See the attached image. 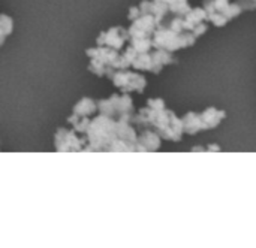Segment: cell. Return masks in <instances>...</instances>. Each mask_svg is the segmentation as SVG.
<instances>
[{
  "label": "cell",
  "mask_w": 256,
  "mask_h": 248,
  "mask_svg": "<svg viewBox=\"0 0 256 248\" xmlns=\"http://www.w3.org/2000/svg\"><path fill=\"white\" fill-rule=\"evenodd\" d=\"M129 45H132L138 52H148L154 48L153 37H134L129 40Z\"/></svg>",
  "instance_id": "15"
},
{
  "label": "cell",
  "mask_w": 256,
  "mask_h": 248,
  "mask_svg": "<svg viewBox=\"0 0 256 248\" xmlns=\"http://www.w3.org/2000/svg\"><path fill=\"white\" fill-rule=\"evenodd\" d=\"M96 111H99V106H98V102L92 97H82L75 106H74V111L75 114L81 115V117H90L93 115Z\"/></svg>",
  "instance_id": "13"
},
{
  "label": "cell",
  "mask_w": 256,
  "mask_h": 248,
  "mask_svg": "<svg viewBox=\"0 0 256 248\" xmlns=\"http://www.w3.org/2000/svg\"><path fill=\"white\" fill-rule=\"evenodd\" d=\"M128 40H129L128 28L116 25V27H111V28L102 31L98 36V39H96V45H105V46H110V48L122 51Z\"/></svg>",
  "instance_id": "7"
},
{
  "label": "cell",
  "mask_w": 256,
  "mask_h": 248,
  "mask_svg": "<svg viewBox=\"0 0 256 248\" xmlns=\"http://www.w3.org/2000/svg\"><path fill=\"white\" fill-rule=\"evenodd\" d=\"M207 30H208V27H207V22H201L200 25H196V27H195V30H194L192 33H194L196 37H200V36H202V34H204Z\"/></svg>",
  "instance_id": "18"
},
{
  "label": "cell",
  "mask_w": 256,
  "mask_h": 248,
  "mask_svg": "<svg viewBox=\"0 0 256 248\" xmlns=\"http://www.w3.org/2000/svg\"><path fill=\"white\" fill-rule=\"evenodd\" d=\"M118 120L99 114L96 118H92L88 132L86 133L87 145L84 151H106L108 147L118 138L117 136Z\"/></svg>",
  "instance_id": "2"
},
{
  "label": "cell",
  "mask_w": 256,
  "mask_h": 248,
  "mask_svg": "<svg viewBox=\"0 0 256 248\" xmlns=\"http://www.w3.org/2000/svg\"><path fill=\"white\" fill-rule=\"evenodd\" d=\"M110 102H111V105L114 108L116 118H120L122 115H134V112H135L134 100L129 96V93H122V94L114 93L110 97Z\"/></svg>",
  "instance_id": "9"
},
{
  "label": "cell",
  "mask_w": 256,
  "mask_h": 248,
  "mask_svg": "<svg viewBox=\"0 0 256 248\" xmlns=\"http://www.w3.org/2000/svg\"><path fill=\"white\" fill-rule=\"evenodd\" d=\"M182 120H183V126H184V133L186 135H196L201 130H207V126L204 123L202 114L188 112Z\"/></svg>",
  "instance_id": "11"
},
{
  "label": "cell",
  "mask_w": 256,
  "mask_h": 248,
  "mask_svg": "<svg viewBox=\"0 0 256 248\" xmlns=\"http://www.w3.org/2000/svg\"><path fill=\"white\" fill-rule=\"evenodd\" d=\"M208 19V13L206 10V7L198 6V7H192L186 15H184V28L188 31H194L196 25H200L201 22H207Z\"/></svg>",
  "instance_id": "10"
},
{
  "label": "cell",
  "mask_w": 256,
  "mask_h": 248,
  "mask_svg": "<svg viewBox=\"0 0 256 248\" xmlns=\"http://www.w3.org/2000/svg\"><path fill=\"white\" fill-rule=\"evenodd\" d=\"M132 123L138 127L144 129H154L164 139L178 142L184 133L183 120H180L172 111L170 109H153L150 106H146L138 111V114H134Z\"/></svg>",
  "instance_id": "1"
},
{
  "label": "cell",
  "mask_w": 256,
  "mask_h": 248,
  "mask_svg": "<svg viewBox=\"0 0 256 248\" xmlns=\"http://www.w3.org/2000/svg\"><path fill=\"white\" fill-rule=\"evenodd\" d=\"M68 123L72 124V129L80 133V135H86L88 132V127H90V123H92V118L88 117H81L75 112H72L70 117H68Z\"/></svg>",
  "instance_id": "14"
},
{
  "label": "cell",
  "mask_w": 256,
  "mask_h": 248,
  "mask_svg": "<svg viewBox=\"0 0 256 248\" xmlns=\"http://www.w3.org/2000/svg\"><path fill=\"white\" fill-rule=\"evenodd\" d=\"M208 13V19L216 27H224L232 18L238 16L243 12V7L234 0H204L202 4Z\"/></svg>",
  "instance_id": "4"
},
{
  "label": "cell",
  "mask_w": 256,
  "mask_h": 248,
  "mask_svg": "<svg viewBox=\"0 0 256 248\" xmlns=\"http://www.w3.org/2000/svg\"><path fill=\"white\" fill-rule=\"evenodd\" d=\"M202 114V118H204V123L207 126V130H212V129H216L222 121L224 118L226 117V112L224 109H218L214 106H210L207 108Z\"/></svg>",
  "instance_id": "12"
},
{
  "label": "cell",
  "mask_w": 256,
  "mask_h": 248,
  "mask_svg": "<svg viewBox=\"0 0 256 248\" xmlns=\"http://www.w3.org/2000/svg\"><path fill=\"white\" fill-rule=\"evenodd\" d=\"M147 106L153 108V109H165L166 105H165V100L160 99V97H152L147 100Z\"/></svg>",
  "instance_id": "17"
},
{
  "label": "cell",
  "mask_w": 256,
  "mask_h": 248,
  "mask_svg": "<svg viewBox=\"0 0 256 248\" xmlns=\"http://www.w3.org/2000/svg\"><path fill=\"white\" fill-rule=\"evenodd\" d=\"M162 136L153 129H142V132L138 135V141H136V151H156L160 148L162 144Z\"/></svg>",
  "instance_id": "8"
},
{
  "label": "cell",
  "mask_w": 256,
  "mask_h": 248,
  "mask_svg": "<svg viewBox=\"0 0 256 248\" xmlns=\"http://www.w3.org/2000/svg\"><path fill=\"white\" fill-rule=\"evenodd\" d=\"M75 130H69L66 127H58L54 136V147L57 151H81L87 145L86 135L78 136Z\"/></svg>",
  "instance_id": "6"
},
{
  "label": "cell",
  "mask_w": 256,
  "mask_h": 248,
  "mask_svg": "<svg viewBox=\"0 0 256 248\" xmlns=\"http://www.w3.org/2000/svg\"><path fill=\"white\" fill-rule=\"evenodd\" d=\"M195 42L196 36L192 31H174L171 28H158L153 34L154 48L166 49L171 52L192 46Z\"/></svg>",
  "instance_id": "3"
},
{
  "label": "cell",
  "mask_w": 256,
  "mask_h": 248,
  "mask_svg": "<svg viewBox=\"0 0 256 248\" xmlns=\"http://www.w3.org/2000/svg\"><path fill=\"white\" fill-rule=\"evenodd\" d=\"M12 30H14V21H12V18L10 16H8V15H0V43L3 45L4 43V40H6V37L12 33Z\"/></svg>",
  "instance_id": "16"
},
{
  "label": "cell",
  "mask_w": 256,
  "mask_h": 248,
  "mask_svg": "<svg viewBox=\"0 0 256 248\" xmlns=\"http://www.w3.org/2000/svg\"><path fill=\"white\" fill-rule=\"evenodd\" d=\"M111 81H112L114 87L120 88L122 93H132V91L142 93L144 88L147 87L146 76L138 72H132L129 69L117 70Z\"/></svg>",
  "instance_id": "5"
}]
</instances>
